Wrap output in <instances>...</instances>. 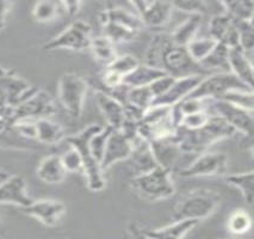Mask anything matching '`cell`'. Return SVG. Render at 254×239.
<instances>
[{"instance_id":"1","label":"cell","mask_w":254,"mask_h":239,"mask_svg":"<svg viewBox=\"0 0 254 239\" xmlns=\"http://www.w3.org/2000/svg\"><path fill=\"white\" fill-rule=\"evenodd\" d=\"M235 134L236 132L226 121L217 115L211 114L208 122L196 131H185L179 128L177 141L183 153L198 156L214 144L234 137Z\"/></svg>"},{"instance_id":"2","label":"cell","mask_w":254,"mask_h":239,"mask_svg":"<svg viewBox=\"0 0 254 239\" xmlns=\"http://www.w3.org/2000/svg\"><path fill=\"white\" fill-rule=\"evenodd\" d=\"M221 195L210 189H194L184 194L173 209V219L204 220L211 217L221 205Z\"/></svg>"},{"instance_id":"3","label":"cell","mask_w":254,"mask_h":239,"mask_svg":"<svg viewBox=\"0 0 254 239\" xmlns=\"http://www.w3.org/2000/svg\"><path fill=\"white\" fill-rule=\"evenodd\" d=\"M102 126L93 123V125L87 126L82 131L76 133L74 135H69L66 138L64 143L69 147L76 150V152L80 155L82 160V172L86 177V185L88 190L92 193H99L104 190L106 181L104 177V172L100 169V165L97 163L96 159L91 155L90 147H88V141L96 132H98Z\"/></svg>"},{"instance_id":"4","label":"cell","mask_w":254,"mask_h":239,"mask_svg":"<svg viewBox=\"0 0 254 239\" xmlns=\"http://www.w3.org/2000/svg\"><path fill=\"white\" fill-rule=\"evenodd\" d=\"M129 184L135 194L147 201H164L176 194L172 172L160 166L134 176Z\"/></svg>"},{"instance_id":"5","label":"cell","mask_w":254,"mask_h":239,"mask_svg":"<svg viewBox=\"0 0 254 239\" xmlns=\"http://www.w3.org/2000/svg\"><path fill=\"white\" fill-rule=\"evenodd\" d=\"M88 82L78 73L66 72L58 82V99L61 107L73 120H79L84 110Z\"/></svg>"},{"instance_id":"6","label":"cell","mask_w":254,"mask_h":239,"mask_svg":"<svg viewBox=\"0 0 254 239\" xmlns=\"http://www.w3.org/2000/svg\"><path fill=\"white\" fill-rule=\"evenodd\" d=\"M92 29L85 20L76 19L68 26L59 32L52 40L43 44L46 52L55 51H72L82 52L90 49L92 41Z\"/></svg>"},{"instance_id":"7","label":"cell","mask_w":254,"mask_h":239,"mask_svg":"<svg viewBox=\"0 0 254 239\" xmlns=\"http://www.w3.org/2000/svg\"><path fill=\"white\" fill-rule=\"evenodd\" d=\"M232 90H252L230 72H216L205 76L186 98L214 101Z\"/></svg>"},{"instance_id":"8","label":"cell","mask_w":254,"mask_h":239,"mask_svg":"<svg viewBox=\"0 0 254 239\" xmlns=\"http://www.w3.org/2000/svg\"><path fill=\"white\" fill-rule=\"evenodd\" d=\"M56 113L54 98L49 92L37 88L28 99L12 109L10 125L20 120H37L50 117Z\"/></svg>"},{"instance_id":"9","label":"cell","mask_w":254,"mask_h":239,"mask_svg":"<svg viewBox=\"0 0 254 239\" xmlns=\"http://www.w3.org/2000/svg\"><path fill=\"white\" fill-rule=\"evenodd\" d=\"M36 90L37 87L23 77L6 67L0 66V99L7 107H17L36 92Z\"/></svg>"},{"instance_id":"10","label":"cell","mask_w":254,"mask_h":239,"mask_svg":"<svg viewBox=\"0 0 254 239\" xmlns=\"http://www.w3.org/2000/svg\"><path fill=\"white\" fill-rule=\"evenodd\" d=\"M228 169V158L222 152H203L188 166L179 171L180 177H211L226 175Z\"/></svg>"},{"instance_id":"11","label":"cell","mask_w":254,"mask_h":239,"mask_svg":"<svg viewBox=\"0 0 254 239\" xmlns=\"http://www.w3.org/2000/svg\"><path fill=\"white\" fill-rule=\"evenodd\" d=\"M161 70L174 78L193 75L205 76V71L190 58L185 47H178L173 43H171L164 53Z\"/></svg>"},{"instance_id":"12","label":"cell","mask_w":254,"mask_h":239,"mask_svg":"<svg viewBox=\"0 0 254 239\" xmlns=\"http://www.w3.org/2000/svg\"><path fill=\"white\" fill-rule=\"evenodd\" d=\"M212 109L214 114L226 121L236 133H241L246 137H252L254 128L253 111L245 110L221 99L212 101Z\"/></svg>"},{"instance_id":"13","label":"cell","mask_w":254,"mask_h":239,"mask_svg":"<svg viewBox=\"0 0 254 239\" xmlns=\"http://www.w3.org/2000/svg\"><path fill=\"white\" fill-rule=\"evenodd\" d=\"M130 5L136 11L143 26L160 29L168 23L174 10L168 1H132Z\"/></svg>"},{"instance_id":"14","label":"cell","mask_w":254,"mask_h":239,"mask_svg":"<svg viewBox=\"0 0 254 239\" xmlns=\"http://www.w3.org/2000/svg\"><path fill=\"white\" fill-rule=\"evenodd\" d=\"M23 213L36 219L44 226L54 227L66 214V206L60 200L42 199L32 201L28 207L22 208Z\"/></svg>"},{"instance_id":"15","label":"cell","mask_w":254,"mask_h":239,"mask_svg":"<svg viewBox=\"0 0 254 239\" xmlns=\"http://www.w3.org/2000/svg\"><path fill=\"white\" fill-rule=\"evenodd\" d=\"M204 77L205 76L203 75H193L176 78L166 92L153 102L152 107H174L178 103L184 101Z\"/></svg>"},{"instance_id":"16","label":"cell","mask_w":254,"mask_h":239,"mask_svg":"<svg viewBox=\"0 0 254 239\" xmlns=\"http://www.w3.org/2000/svg\"><path fill=\"white\" fill-rule=\"evenodd\" d=\"M209 34L211 38L218 43L224 44L227 48L232 49L239 47L238 25L236 20L229 14L224 12L214 14L209 20Z\"/></svg>"},{"instance_id":"17","label":"cell","mask_w":254,"mask_h":239,"mask_svg":"<svg viewBox=\"0 0 254 239\" xmlns=\"http://www.w3.org/2000/svg\"><path fill=\"white\" fill-rule=\"evenodd\" d=\"M131 153V140L126 137L121 131L112 129L110 137L106 143L104 156H103L100 169L103 172L110 169L112 165L120 161H127Z\"/></svg>"},{"instance_id":"18","label":"cell","mask_w":254,"mask_h":239,"mask_svg":"<svg viewBox=\"0 0 254 239\" xmlns=\"http://www.w3.org/2000/svg\"><path fill=\"white\" fill-rule=\"evenodd\" d=\"M34 201L28 194L25 179L22 176L10 175L0 184V203L28 207Z\"/></svg>"},{"instance_id":"19","label":"cell","mask_w":254,"mask_h":239,"mask_svg":"<svg viewBox=\"0 0 254 239\" xmlns=\"http://www.w3.org/2000/svg\"><path fill=\"white\" fill-rule=\"evenodd\" d=\"M96 99L100 113L103 114L106 123H108V127L118 131L123 126L124 120H126L122 103L104 90L96 91Z\"/></svg>"},{"instance_id":"20","label":"cell","mask_w":254,"mask_h":239,"mask_svg":"<svg viewBox=\"0 0 254 239\" xmlns=\"http://www.w3.org/2000/svg\"><path fill=\"white\" fill-rule=\"evenodd\" d=\"M127 161H129V164L135 170L136 175H141V173L154 169L155 166H159L156 164L154 156H153L150 144L147 140H144L143 138H141L140 135L132 139L130 157L128 158Z\"/></svg>"},{"instance_id":"21","label":"cell","mask_w":254,"mask_h":239,"mask_svg":"<svg viewBox=\"0 0 254 239\" xmlns=\"http://www.w3.org/2000/svg\"><path fill=\"white\" fill-rule=\"evenodd\" d=\"M149 144L156 164L172 172L177 161H178L179 156L183 153L178 145V141H177V137Z\"/></svg>"},{"instance_id":"22","label":"cell","mask_w":254,"mask_h":239,"mask_svg":"<svg viewBox=\"0 0 254 239\" xmlns=\"http://www.w3.org/2000/svg\"><path fill=\"white\" fill-rule=\"evenodd\" d=\"M228 71L234 75L241 82H244L247 87L253 90L254 71L253 65L247 54L241 48L229 49L228 54Z\"/></svg>"},{"instance_id":"23","label":"cell","mask_w":254,"mask_h":239,"mask_svg":"<svg viewBox=\"0 0 254 239\" xmlns=\"http://www.w3.org/2000/svg\"><path fill=\"white\" fill-rule=\"evenodd\" d=\"M35 138L34 140L46 145H58L64 143L67 135L60 123L50 120V117L34 120Z\"/></svg>"},{"instance_id":"24","label":"cell","mask_w":254,"mask_h":239,"mask_svg":"<svg viewBox=\"0 0 254 239\" xmlns=\"http://www.w3.org/2000/svg\"><path fill=\"white\" fill-rule=\"evenodd\" d=\"M38 179L47 184H59L64 181L67 171L62 164L60 155H49L41 159L36 169Z\"/></svg>"},{"instance_id":"25","label":"cell","mask_w":254,"mask_h":239,"mask_svg":"<svg viewBox=\"0 0 254 239\" xmlns=\"http://www.w3.org/2000/svg\"><path fill=\"white\" fill-rule=\"evenodd\" d=\"M198 224L194 220H178L160 229L142 231L150 239H184Z\"/></svg>"},{"instance_id":"26","label":"cell","mask_w":254,"mask_h":239,"mask_svg":"<svg viewBox=\"0 0 254 239\" xmlns=\"http://www.w3.org/2000/svg\"><path fill=\"white\" fill-rule=\"evenodd\" d=\"M99 22L102 25L106 24V23H114V24L126 26V28L138 32L143 26L137 14L122 7H111L100 11Z\"/></svg>"},{"instance_id":"27","label":"cell","mask_w":254,"mask_h":239,"mask_svg":"<svg viewBox=\"0 0 254 239\" xmlns=\"http://www.w3.org/2000/svg\"><path fill=\"white\" fill-rule=\"evenodd\" d=\"M165 76L168 75L164 71L153 69V67L147 66L144 64H140L131 73L124 77L123 85L129 88L147 86V85L152 84V82H154Z\"/></svg>"},{"instance_id":"28","label":"cell","mask_w":254,"mask_h":239,"mask_svg":"<svg viewBox=\"0 0 254 239\" xmlns=\"http://www.w3.org/2000/svg\"><path fill=\"white\" fill-rule=\"evenodd\" d=\"M200 25H202V16H197V14L190 16L174 29L172 34L170 35L171 41L178 47H186L191 41L196 38Z\"/></svg>"},{"instance_id":"29","label":"cell","mask_w":254,"mask_h":239,"mask_svg":"<svg viewBox=\"0 0 254 239\" xmlns=\"http://www.w3.org/2000/svg\"><path fill=\"white\" fill-rule=\"evenodd\" d=\"M172 43L170 35L155 34L150 40L148 48L144 54V65L153 67V69L161 70V61L164 53L167 47ZM162 71V70H161Z\"/></svg>"},{"instance_id":"30","label":"cell","mask_w":254,"mask_h":239,"mask_svg":"<svg viewBox=\"0 0 254 239\" xmlns=\"http://www.w3.org/2000/svg\"><path fill=\"white\" fill-rule=\"evenodd\" d=\"M226 183L235 188L248 205H253L254 199V175L253 171H245V172L230 173L224 177Z\"/></svg>"},{"instance_id":"31","label":"cell","mask_w":254,"mask_h":239,"mask_svg":"<svg viewBox=\"0 0 254 239\" xmlns=\"http://www.w3.org/2000/svg\"><path fill=\"white\" fill-rule=\"evenodd\" d=\"M90 51L92 52L94 59L98 63L104 65L105 67L109 66L118 57L116 44L112 42L110 38L104 36V35L92 38Z\"/></svg>"},{"instance_id":"32","label":"cell","mask_w":254,"mask_h":239,"mask_svg":"<svg viewBox=\"0 0 254 239\" xmlns=\"http://www.w3.org/2000/svg\"><path fill=\"white\" fill-rule=\"evenodd\" d=\"M228 54L229 48L222 43H218L215 48L199 63V66L204 71L220 70L218 72H229L228 71Z\"/></svg>"},{"instance_id":"33","label":"cell","mask_w":254,"mask_h":239,"mask_svg":"<svg viewBox=\"0 0 254 239\" xmlns=\"http://www.w3.org/2000/svg\"><path fill=\"white\" fill-rule=\"evenodd\" d=\"M224 13L229 14L233 19L238 22H253V1H221Z\"/></svg>"},{"instance_id":"34","label":"cell","mask_w":254,"mask_h":239,"mask_svg":"<svg viewBox=\"0 0 254 239\" xmlns=\"http://www.w3.org/2000/svg\"><path fill=\"white\" fill-rule=\"evenodd\" d=\"M32 17L38 23H50L64 16L61 1H38L32 7Z\"/></svg>"},{"instance_id":"35","label":"cell","mask_w":254,"mask_h":239,"mask_svg":"<svg viewBox=\"0 0 254 239\" xmlns=\"http://www.w3.org/2000/svg\"><path fill=\"white\" fill-rule=\"evenodd\" d=\"M216 44L217 41H215L214 38H211L210 36L199 38L196 37L194 40L191 41L185 48L188 54L190 55V58L192 59L194 63L199 65L200 61H202L203 59L215 48Z\"/></svg>"},{"instance_id":"36","label":"cell","mask_w":254,"mask_h":239,"mask_svg":"<svg viewBox=\"0 0 254 239\" xmlns=\"http://www.w3.org/2000/svg\"><path fill=\"white\" fill-rule=\"evenodd\" d=\"M227 229L233 235H245L252 229V218L244 209H235L227 219Z\"/></svg>"},{"instance_id":"37","label":"cell","mask_w":254,"mask_h":239,"mask_svg":"<svg viewBox=\"0 0 254 239\" xmlns=\"http://www.w3.org/2000/svg\"><path fill=\"white\" fill-rule=\"evenodd\" d=\"M104 28V36L114 42L117 43H129L136 40L138 31L131 30V29L126 28V26L114 24V23H106V24L102 25Z\"/></svg>"},{"instance_id":"38","label":"cell","mask_w":254,"mask_h":239,"mask_svg":"<svg viewBox=\"0 0 254 239\" xmlns=\"http://www.w3.org/2000/svg\"><path fill=\"white\" fill-rule=\"evenodd\" d=\"M218 99L228 102L230 104L245 109V110L253 111L254 107V96L253 90H232L228 91L220 97Z\"/></svg>"},{"instance_id":"39","label":"cell","mask_w":254,"mask_h":239,"mask_svg":"<svg viewBox=\"0 0 254 239\" xmlns=\"http://www.w3.org/2000/svg\"><path fill=\"white\" fill-rule=\"evenodd\" d=\"M111 132L112 128H110V127H102L98 132L94 133L92 137H91L90 141H88V147H90L91 155L93 156V158L96 159L97 163L99 165L102 163L106 143H108V139L110 137Z\"/></svg>"},{"instance_id":"40","label":"cell","mask_w":254,"mask_h":239,"mask_svg":"<svg viewBox=\"0 0 254 239\" xmlns=\"http://www.w3.org/2000/svg\"><path fill=\"white\" fill-rule=\"evenodd\" d=\"M140 64V61H138L134 55L124 54L118 55L109 66L105 67V69L114 71V72H116L117 75H120L124 78V77L128 76L129 73H131L132 71L136 69Z\"/></svg>"},{"instance_id":"41","label":"cell","mask_w":254,"mask_h":239,"mask_svg":"<svg viewBox=\"0 0 254 239\" xmlns=\"http://www.w3.org/2000/svg\"><path fill=\"white\" fill-rule=\"evenodd\" d=\"M171 4L173 8L189 13L190 16H193V14L203 16L208 12L209 8V2L202 1V0H179V1H172Z\"/></svg>"},{"instance_id":"42","label":"cell","mask_w":254,"mask_h":239,"mask_svg":"<svg viewBox=\"0 0 254 239\" xmlns=\"http://www.w3.org/2000/svg\"><path fill=\"white\" fill-rule=\"evenodd\" d=\"M239 32V47L247 54L254 48V35H253V22H238Z\"/></svg>"},{"instance_id":"43","label":"cell","mask_w":254,"mask_h":239,"mask_svg":"<svg viewBox=\"0 0 254 239\" xmlns=\"http://www.w3.org/2000/svg\"><path fill=\"white\" fill-rule=\"evenodd\" d=\"M210 115L211 114L208 110L185 115V116H183L182 121H180L179 128L185 129V131H196V129L200 128V127H203L208 122Z\"/></svg>"},{"instance_id":"44","label":"cell","mask_w":254,"mask_h":239,"mask_svg":"<svg viewBox=\"0 0 254 239\" xmlns=\"http://www.w3.org/2000/svg\"><path fill=\"white\" fill-rule=\"evenodd\" d=\"M69 147V146H68ZM61 160L67 173L68 172H82V160L80 155L73 147H69L67 152L61 155Z\"/></svg>"},{"instance_id":"45","label":"cell","mask_w":254,"mask_h":239,"mask_svg":"<svg viewBox=\"0 0 254 239\" xmlns=\"http://www.w3.org/2000/svg\"><path fill=\"white\" fill-rule=\"evenodd\" d=\"M102 82L104 86H106L109 90L112 91L115 88L122 86L123 85V77L117 75L114 71H110L108 69H104V72L102 75Z\"/></svg>"},{"instance_id":"46","label":"cell","mask_w":254,"mask_h":239,"mask_svg":"<svg viewBox=\"0 0 254 239\" xmlns=\"http://www.w3.org/2000/svg\"><path fill=\"white\" fill-rule=\"evenodd\" d=\"M13 2L11 1H0V30L5 28L7 22V17L12 10Z\"/></svg>"},{"instance_id":"47","label":"cell","mask_w":254,"mask_h":239,"mask_svg":"<svg viewBox=\"0 0 254 239\" xmlns=\"http://www.w3.org/2000/svg\"><path fill=\"white\" fill-rule=\"evenodd\" d=\"M61 6H62L64 16L73 17L79 12V10H80L81 2L80 1H61Z\"/></svg>"},{"instance_id":"48","label":"cell","mask_w":254,"mask_h":239,"mask_svg":"<svg viewBox=\"0 0 254 239\" xmlns=\"http://www.w3.org/2000/svg\"><path fill=\"white\" fill-rule=\"evenodd\" d=\"M129 232H130V235L134 239H150L149 237H147V236L144 235L142 229H140L136 224H130V225H129Z\"/></svg>"},{"instance_id":"49","label":"cell","mask_w":254,"mask_h":239,"mask_svg":"<svg viewBox=\"0 0 254 239\" xmlns=\"http://www.w3.org/2000/svg\"><path fill=\"white\" fill-rule=\"evenodd\" d=\"M12 109L11 107H7L4 102L0 99V119L6 120L8 123H10V119H11V114H12ZM11 126V125H10Z\"/></svg>"},{"instance_id":"50","label":"cell","mask_w":254,"mask_h":239,"mask_svg":"<svg viewBox=\"0 0 254 239\" xmlns=\"http://www.w3.org/2000/svg\"><path fill=\"white\" fill-rule=\"evenodd\" d=\"M10 128H11L10 123H8L6 120L0 119V137H1V135H4Z\"/></svg>"},{"instance_id":"51","label":"cell","mask_w":254,"mask_h":239,"mask_svg":"<svg viewBox=\"0 0 254 239\" xmlns=\"http://www.w3.org/2000/svg\"><path fill=\"white\" fill-rule=\"evenodd\" d=\"M10 175H11V173H8L7 171L0 169V184H1V183L4 182L5 179H7L8 177H10Z\"/></svg>"}]
</instances>
